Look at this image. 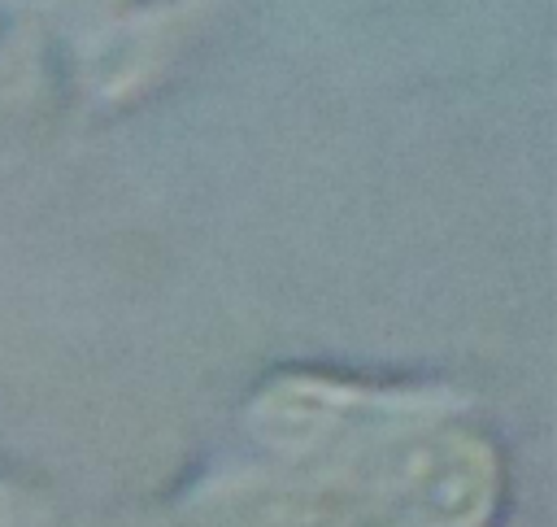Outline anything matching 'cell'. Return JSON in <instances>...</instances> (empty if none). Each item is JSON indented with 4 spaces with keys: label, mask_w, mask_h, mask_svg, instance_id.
Returning a JSON list of instances; mask_svg holds the SVG:
<instances>
[{
    "label": "cell",
    "mask_w": 557,
    "mask_h": 527,
    "mask_svg": "<svg viewBox=\"0 0 557 527\" xmlns=\"http://www.w3.org/2000/svg\"><path fill=\"white\" fill-rule=\"evenodd\" d=\"M152 61V44L144 30H113V35H100L96 48L87 52V83L100 91V96H117L126 87H135L144 78Z\"/></svg>",
    "instance_id": "6da1fadb"
}]
</instances>
